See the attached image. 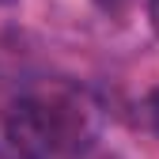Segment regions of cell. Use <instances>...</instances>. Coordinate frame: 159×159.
<instances>
[{"instance_id": "6da1fadb", "label": "cell", "mask_w": 159, "mask_h": 159, "mask_svg": "<svg viewBox=\"0 0 159 159\" xmlns=\"http://www.w3.org/2000/svg\"><path fill=\"white\" fill-rule=\"evenodd\" d=\"M84 117L76 102H19L8 114V140L23 159H57L87 133Z\"/></svg>"}, {"instance_id": "7a4b0ae2", "label": "cell", "mask_w": 159, "mask_h": 159, "mask_svg": "<svg viewBox=\"0 0 159 159\" xmlns=\"http://www.w3.org/2000/svg\"><path fill=\"white\" fill-rule=\"evenodd\" d=\"M144 117H148L152 133L159 136V87H155V91H148V98H144Z\"/></svg>"}, {"instance_id": "3957f363", "label": "cell", "mask_w": 159, "mask_h": 159, "mask_svg": "<svg viewBox=\"0 0 159 159\" xmlns=\"http://www.w3.org/2000/svg\"><path fill=\"white\" fill-rule=\"evenodd\" d=\"M95 8H98V11H106V15H114V19H117V15H125V11L133 8V0H95Z\"/></svg>"}, {"instance_id": "5b68a950", "label": "cell", "mask_w": 159, "mask_h": 159, "mask_svg": "<svg viewBox=\"0 0 159 159\" xmlns=\"http://www.w3.org/2000/svg\"><path fill=\"white\" fill-rule=\"evenodd\" d=\"M0 4H15V0H0Z\"/></svg>"}, {"instance_id": "277c9868", "label": "cell", "mask_w": 159, "mask_h": 159, "mask_svg": "<svg viewBox=\"0 0 159 159\" xmlns=\"http://www.w3.org/2000/svg\"><path fill=\"white\" fill-rule=\"evenodd\" d=\"M152 19H155V27H159V0H152Z\"/></svg>"}]
</instances>
